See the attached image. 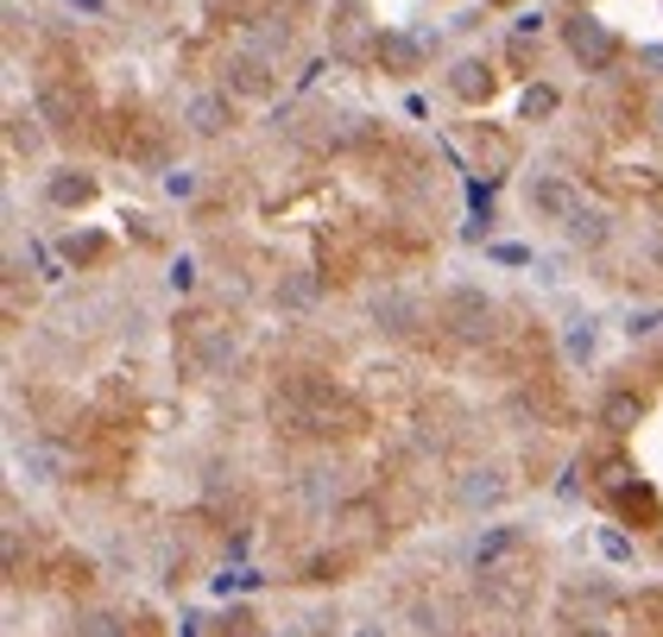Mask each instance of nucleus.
Returning a JSON list of instances; mask_svg holds the SVG:
<instances>
[{"mask_svg": "<svg viewBox=\"0 0 663 637\" xmlns=\"http://www.w3.org/2000/svg\"><path fill=\"white\" fill-rule=\"evenodd\" d=\"M158 183H165V196H171V202H196V196H202V171H196V165H165V171H158Z\"/></svg>", "mask_w": 663, "mask_h": 637, "instance_id": "obj_20", "label": "nucleus"}, {"mask_svg": "<svg viewBox=\"0 0 663 637\" xmlns=\"http://www.w3.org/2000/svg\"><path fill=\"white\" fill-rule=\"evenodd\" d=\"M518 543H525V530H518V524H493V530H481V537H474V549H468L474 575H493V568H499Z\"/></svg>", "mask_w": 663, "mask_h": 637, "instance_id": "obj_15", "label": "nucleus"}, {"mask_svg": "<svg viewBox=\"0 0 663 637\" xmlns=\"http://www.w3.org/2000/svg\"><path fill=\"white\" fill-rule=\"evenodd\" d=\"M273 417L297 436H329V429H360V405L342 386H329L323 372H291L273 391Z\"/></svg>", "mask_w": 663, "mask_h": 637, "instance_id": "obj_1", "label": "nucleus"}, {"mask_svg": "<svg viewBox=\"0 0 663 637\" xmlns=\"http://www.w3.org/2000/svg\"><path fill=\"white\" fill-rule=\"evenodd\" d=\"M342 492H348V480H342V467H304L297 474V499L310 505V511H329V505H342Z\"/></svg>", "mask_w": 663, "mask_h": 637, "instance_id": "obj_16", "label": "nucleus"}, {"mask_svg": "<svg viewBox=\"0 0 663 637\" xmlns=\"http://www.w3.org/2000/svg\"><path fill=\"white\" fill-rule=\"evenodd\" d=\"M651 127H657V133H663V96L651 101Z\"/></svg>", "mask_w": 663, "mask_h": 637, "instance_id": "obj_30", "label": "nucleus"}, {"mask_svg": "<svg viewBox=\"0 0 663 637\" xmlns=\"http://www.w3.org/2000/svg\"><path fill=\"white\" fill-rule=\"evenodd\" d=\"M266 297H273L278 316H316V309L329 303V278L310 271V266H291V271H278V278H273Z\"/></svg>", "mask_w": 663, "mask_h": 637, "instance_id": "obj_7", "label": "nucleus"}, {"mask_svg": "<svg viewBox=\"0 0 663 637\" xmlns=\"http://www.w3.org/2000/svg\"><path fill=\"white\" fill-rule=\"evenodd\" d=\"M563 51L582 63L587 77H606V70L620 63V39H613V26L594 20V13H568V20H563Z\"/></svg>", "mask_w": 663, "mask_h": 637, "instance_id": "obj_4", "label": "nucleus"}, {"mask_svg": "<svg viewBox=\"0 0 663 637\" xmlns=\"http://www.w3.org/2000/svg\"><path fill=\"white\" fill-rule=\"evenodd\" d=\"M367 322L379 335H392V341H410V335H424L429 303L417 297V290H405V285H386V290H373L367 297Z\"/></svg>", "mask_w": 663, "mask_h": 637, "instance_id": "obj_5", "label": "nucleus"}, {"mask_svg": "<svg viewBox=\"0 0 663 637\" xmlns=\"http://www.w3.org/2000/svg\"><path fill=\"white\" fill-rule=\"evenodd\" d=\"M39 115H44V127H77V96L70 89H44Z\"/></svg>", "mask_w": 663, "mask_h": 637, "instance_id": "obj_22", "label": "nucleus"}, {"mask_svg": "<svg viewBox=\"0 0 663 637\" xmlns=\"http://www.w3.org/2000/svg\"><path fill=\"white\" fill-rule=\"evenodd\" d=\"M632 613H639V618H651V625H663V587L639 594V599H632Z\"/></svg>", "mask_w": 663, "mask_h": 637, "instance_id": "obj_28", "label": "nucleus"}, {"mask_svg": "<svg viewBox=\"0 0 663 637\" xmlns=\"http://www.w3.org/2000/svg\"><path fill=\"white\" fill-rule=\"evenodd\" d=\"M436 322H443L449 341L481 348V341H493V329H499V303H493V290H481V285H449L443 303H436Z\"/></svg>", "mask_w": 663, "mask_h": 637, "instance_id": "obj_2", "label": "nucleus"}, {"mask_svg": "<svg viewBox=\"0 0 663 637\" xmlns=\"http://www.w3.org/2000/svg\"><path fill=\"white\" fill-rule=\"evenodd\" d=\"M525 209L537 215V221H556L563 228L568 215L582 209V190L568 183L563 171H531V183H525Z\"/></svg>", "mask_w": 663, "mask_h": 637, "instance_id": "obj_8", "label": "nucleus"}, {"mask_svg": "<svg viewBox=\"0 0 663 637\" xmlns=\"http://www.w3.org/2000/svg\"><path fill=\"white\" fill-rule=\"evenodd\" d=\"M424 58H429V44L417 39V32H405V26H379V32H373V63H379L386 77H398V82L417 77Z\"/></svg>", "mask_w": 663, "mask_h": 637, "instance_id": "obj_9", "label": "nucleus"}, {"mask_svg": "<svg viewBox=\"0 0 663 637\" xmlns=\"http://www.w3.org/2000/svg\"><path fill=\"white\" fill-rule=\"evenodd\" d=\"M556 348H563L568 367H594V354H601V316L594 309H568L563 329H556Z\"/></svg>", "mask_w": 663, "mask_h": 637, "instance_id": "obj_11", "label": "nucleus"}, {"mask_svg": "<svg viewBox=\"0 0 663 637\" xmlns=\"http://www.w3.org/2000/svg\"><path fill=\"white\" fill-rule=\"evenodd\" d=\"M44 202H51V209H63V215L89 209V202H96V171H77V165L51 171V177H44Z\"/></svg>", "mask_w": 663, "mask_h": 637, "instance_id": "obj_13", "label": "nucleus"}, {"mask_svg": "<svg viewBox=\"0 0 663 637\" xmlns=\"http://www.w3.org/2000/svg\"><path fill=\"white\" fill-rule=\"evenodd\" d=\"M563 233H568V247H575V252H606V247H613V215L582 202V209L563 221Z\"/></svg>", "mask_w": 663, "mask_h": 637, "instance_id": "obj_14", "label": "nucleus"}, {"mask_svg": "<svg viewBox=\"0 0 663 637\" xmlns=\"http://www.w3.org/2000/svg\"><path fill=\"white\" fill-rule=\"evenodd\" d=\"M639 417H644V398H639L632 386H613V391L601 398V429H613V436H625Z\"/></svg>", "mask_w": 663, "mask_h": 637, "instance_id": "obj_18", "label": "nucleus"}, {"mask_svg": "<svg viewBox=\"0 0 663 637\" xmlns=\"http://www.w3.org/2000/svg\"><path fill=\"white\" fill-rule=\"evenodd\" d=\"M556 115H563V89L556 82H531L518 96V120H556Z\"/></svg>", "mask_w": 663, "mask_h": 637, "instance_id": "obj_19", "label": "nucleus"}, {"mask_svg": "<svg viewBox=\"0 0 663 637\" xmlns=\"http://www.w3.org/2000/svg\"><path fill=\"white\" fill-rule=\"evenodd\" d=\"M63 7H70V13H82V20H101V13H108V0H63Z\"/></svg>", "mask_w": 663, "mask_h": 637, "instance_id": "obj_29", "label": "nucleus"}, {"mask_svg": "<svg viewBox=\"0 0 663 637\" xmlns=\"http://www.w3.org/2000/svg\"><path fill=\"white\" fill-rule=\"evenodd\" d=\"M240 101L228 96V89H196L190 101H184V133L190 139H221L228 127H235Z\"/></svg>", "mask_w": 663, "mask_h": 637, "instance_id": "obj_10", "label": "nucleus"}, {"mask_svg": "<svg viewBox=\"0 0 663 637\" xmlns=\"http://www.w3.org/2000/svg\"><path fill=\"white\" fill-rule=\"evenodd\" d=\"M487 259L493 266H531V247H518V240H493Z\"/></svg>", "mask_w": 663, "mask_h": 637, "instance_id": "obj_24", "label": "nucleus"}, {"mask_svg": "<svg viewBox=\"0 0 663 637\" xmlns=\"http://www.w3.org/2000/svg\"><path fill=\"white\" fill-rule=\"evenodd\" d=\"M235 101H266L278 89V70H273V58H254V51H240L235 63H228V82H221Z\"/></svg>", "mask_w": 663, "mask_h": 637, "instance_id": "obj_12", "label": "nucleus"}, {"mask_svg": "<svg viewBox=\"0 0 663 637\" xmlns=\"http://www.w3.org/2000/svg\"><path fill=\"white\" fill-rule=\"evenodd\" d=\"M360 637H386V631H360Z\"/></svg>", "mask_w": 663, "mask_h": 637, "instance_id": "obj_31", "label": "nucleus"}, {"mask_svg": "<svg viewBox=\"0 0 663 637\" xmlns=\"http://www.w3.org/2000/svg\"><path fill=\"white\" fill-rule=\"evenodd\" d=\"M240 354V335L228 322H209V316H190V329H184V360L190 372H228Z\"/></svg>", "mask_w": 663, "mask_h": 637, "instance_id": "obj_6", "label": "nucleus"}, {"mask_svg": "<svg viewBox=\"0 0 663 637\" xmlns=\"http://www.w3.org/2000/svg\"><path fill=\"white\" fill-rule=\"evenodd\" d=\"M620 329H625V341H657L663 335V303H639Z\"/></svg>", "mask_w": 663, "mask_h": 637, "instance_id": "obj_21", "label": "nucleus"}, {"mask_svg": "<svg viewBox=\"0 0 663 637\" xmlns=\"http://www.w3.org/2000/svg\"><path fill=\"white\" fill-rule=\"evenodd\" d=\"M449 96L468 101V108H481V101L493 96V63L487 58H455L449 63Z\"/></svg>", "mask_w": 663, "mask_h": 637, "instance_id": "obj_17", "label": "nucleus"}, {"mask_svg": "<svg viewBox=\"0 0 663 637\" xmlns=\"http://www.w3.org/2000/svg\"><path fill=\"white\" fill-rule=\"evenodd\" d=\"M601 556H606V561H632V537L606 524V530H601Z\"/></svg>", "mask_w": 663, "mask_h": 637, "instance_id": "obj_26", "label": "nucleus"}, {"mask_svg": "<svg viewBox=\"0 0 663 637\" xmlns=\"http://www.w3.org/2000/svg\"><path fill=\"white\" fill-rule=\"evenodd\" d=\"M77 637H127L115 613H77Z\"/></svg>", "mask_w": 663, "mask_h": 637, "instance_id": "obj_23", "label": "nucleus"}, {"mask_svg": "<svg viewBox=\"0 0 663 637\" xmlns=\"http://www.w3.org/2000/svg\"><path fill=\"white\" fill-rule=\"evenodd\" d=\"M512 492H518V480H512L506 461H468L449 480V505L462 518H493V511H506Z\"/></svg>", "mask_w": 663, "mask_h": 637, "instance_id": "obj_3", "label": "nucleus"}, {"mask_svg": "<svg viewBox=\"0 0 663 637\" xmlns=\"http://www.w3.org/2000/svg\"><path fill=\"white\" fill-rule=\"evenodd\" d=\"M563 637H620V631H613L606 618H568V631H563Z\"/></svg>", "mask_w": 663, "mask_h": 637, "instance_id": "obj_27", "label": "nucleus"}, {"mask_svg": "<svg viewBox=\"0 0 663 637\" xmlns=\"http://www.w3.org/2000/svg\"><path fill=\"white\" fill-rule=\"evenodd\" d=\"M165 285H171L177 297H190V290H196V259H171V271H165Z\"/></svg>", "mask_w": 663, "mask_h": 637, "instance_id": "obj_25", "label": "nucleus"}]
</instances>
